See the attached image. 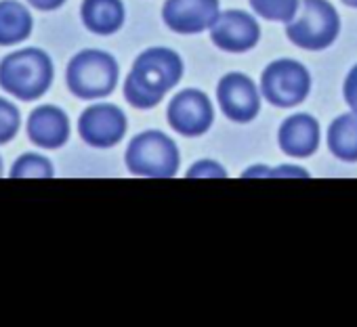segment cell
Listing matches in <instances>:
<instances>
[{
  "instance_id": "obj_7",
  "label": "cell",
  "mask_w": 357,
  "mask_h": 327,
  "mask_svg": "<svg viewBox=\"0 0 357 327\" xmlns=\"http://www.w3.org/2000/svg\"><path fill=\"white\" fill-rule=\"evenodd\" d=\"M166 120L170 128L183 136L204 134L215 120V109L211 99L198 88H185L170 99L166 109Z\"/></svg>"
},
{
  "instance_id": "obj_17",
  "label": "cell",
  "mask_w": 357,
  "mask_h": 327,
  "mask_svg": "<svg viewBox=\"0 0 357 327\" xmlns=\"http://www.w3.org/2000/svg\"><path fill=\"white\" fill-rule=\"evenodd\" d=\"M9 177L11 179H53L55 170L49 157L40 153H24L15 159Z\"/></svg>"
},
{
  "instance_id": "obj_22",
  "label": "cell",
  "mask_w": 357,
  "mask_h": 327,
  "mask_svg": "<svg viewBox=\"0 0 357 327\" xmlns=\"http://www.w3.org/2000/svg\"><path fill=\"white\" fill-rule=\"evenodd\" d=\"M263 175H288V177H305V179L309 177L307 170L288 168V166H284L282 170H273V173H269V170H265V168H250V170L244 173V177H263Z\"/></svg>"
},
{
  "instance_id": "obj_24",
  "label": "cell",
  "mask_w": 357,
  "mask_h": 327,
  "mask_svg": "<svg viewBox=\"0 0 357 327\" xmlns=\"http://www.w3.org/2000/svg\"><path fill=\"white\" fill-rule=\"evenodd\" d=\"M342 3H344L347 7H353V9H357V0H342Z\"/></svg>"
},
{
  "instance_id": "obj_19",
  "label": "cell",
  "mask_w": 357,
  "mask_h": 327,
  "mask_svg": "<svg viewBox=\"0 0 357 327\" xmlns=\"http://www.w3.org/2000/svg\"><path fill=\"white\" fill-rule=\"evenodd\" d=\"M20 124H22L20 109L11 101L0 99V145H5L15 138Z\"/></svg>"
},
{
  "instance_id": "obj_2",
  "label": "cell",
  "mask_w": 357,
  "mask_h": 327,
  "mask_svg": "<svg viewBox=\"0 0 357 327\" xmlns=\"http://www.w3.org/2000/svg\"><path fill=\"white\" fill-rule=\"evenodd\" d=\"M53 76V61L43 49H22L0 61V86L22 101L40 99Z\"/></svg>"
},
{
  "instance_id": "obj_6",
  "label": "cell",
  "mask_w": 357,
  "mask_h": 327,
  "mask_svg": "<svg viewBox=\"0 0 357 327\" xmlns=\"http://www.w3.org/2000/svg\"><path fill=\"white\" fill-rule=\"evenodd\" d=\"M311 76L307 67L294 59H278L269 63L261 76V93L275 107H294L307 99Z\"/></svg>"
},
{
  "instance_id": "obj_18",
  "label": "cell",
  "mask_w": 357,
  "mask_h": 327,
  "mask_svg": "<svg viewBox=\"0 0 357 327\" xmlns=\"http://www.w3.org/2000/svg\"><path fill=\"white\" fill-rule=\"evenodd\" d=\"M252 11L269 22H282L288 24L296 11H298V0H248Z\"/></svg>"
},
{
  "instance_id": "obj_16",
  "label": "cell",
  "mask_w": 357,
  "mask_h": 327,
  "mask_svg": "<svg viewBox=\"0 0 357 327\" xmlns=\"http://www.w3.org/2000/svg\"><path fill=\"white\" fill-rule=\"evenodd\" d=\"M328 147L342 161H357V113L338 115L328 128Z\"/></svg>"
},
{
  "instance_id": "obj_25",
  "label": "cell",
  "mask_w": 357,
  "mask_h": 327,
  "mask_svg": "<svg viewBox=\"0 0 357 327\" xmlns=\"http://www.w3.org/2000/svg\"><path fill=\"white\" fill-rule=\"evenodd\" d=\"M0 177H5V164H3V157H0Z\"/></svg>"
},
{
  "instance_id": "obj_11",
  "label": "cell",
  "mask_w": 357,
  "mask_h": 327,
  "mask_svg": "<svg viewBox=\"0 0 357 327\" xmlns=\"http://www.w3.org/2000/svg\"><path fill=\"white\" fill-rule=\"evenodd\" d=\"M219 17V0H166L162 19L170 32L200 34Z\"/></svg>"
},
{
  "instance_id": "obj_15",
  "label": "cell",
  "mask_w": 357,
  "mask_h": 327,
  "mask_svg": "<svg viewBox=\"0 0 357 327\" xmlns=\"http://www.w3.org/2000/svg\"><path fill=\"white\" fill-rule=\"evenodd\" d=\"M34 19L17 0H0V47H13L30 38Z\"/></svg>"
},
{
  "instance_id": "obj_5",
  "label": "cell",
  "mask_w": 357,
  "mask_h": 327,
  "mask_svg": "<svg viewBox=\"0 0 357 327\" xmlns=\"http://www.w3.org/2000/svg\"><path fill=\"white\" fill-rule=\"evenodd\" d=\"M126 168L137 177L147 179H170L178 170L176 143L160 130H145L137 134L124 155Z\"/></svg>"
},
{
  "instance_id": "obj_13",
  "label": "cell",
  "mask_w": 357,
  "mask_h": 327,
  "mask_svg": "<svg viewBox=\"0 0 357 327\" xmlns=\"http://www.w3.org/2000/svg\"><path fill=\"white\" fill-rule=\"evenodd\" d=\"M278 141L286 155L309 157L319 147V122L309 113H294L282 122Z\"/></svg>"
},
{
  "instance_id": "obj_1",
  "label": "cell",
  "mask_w": 357,
  "mask_h": 327,
  "mask_svg": "<svg viewBox=\"0 0 357 327\" xmlns=\"http://www.w3.org/2000/svg\"><path fill=\"white\" fill-rule=\"evenodd\" d=\"M183 78V59L172 49L153 47L143 51L124 80V99L137 109L155 107L164 95Z\"/></svg>"
},
{
  "instance_id": "obj_23",
  "label": "cell",
  "mask_w": 357,
  "mask_h": 327,
  "mask_svg": "<svg viewBox=\"0 0 357 327\" xmlns=\"http://www.w3.org/2000/svg\"><path fill=\"white\" fill-rule=\"evenodd\" d=\"M28 3L38 11H55L61 5H66V0H28Z\"/></svg>"
},
{
  "instance_id": "obj_12",
  "label": "cell",
  "mask_w": 357,
  "mask_h": 327,
  "mask_svg": "<svg viewBox=\"0 0 357 327\" xmlns=\"http://www.w3.org/2000/svg\"><path fill=\"white\" fill-rule=\"evenodd\" d=\"M28 138L43 149H59L70 138V120L61 107L40 105L28 118Z\"/></svg>"
},
{
  "instance_id": "obj_14",
  "label": "cell",
  "mask_w": 357,
  "mask_h": 327,
  "mask_svg": "<svg viewBox=\"0 0 357 327\" xmlns=\"http://www.w3.org/2000/svg\"><path fill=\"white\" fill-rule=\"evenodd\" d=\"M80 17L89 32L109 36L124 26V5L122 0H82Z\"/></svg>"
},
{
  "instance_id": "obj_21",
  "label": "cell",
  "mask_w": 357,
  "mask_h": 327,
  "mask_svg": "<svg viewBox=\"0 0 357 327\" xmlns=\"http://www.w3.org/2000/svg\"><path fill=\"white\" fill-rule=\"evenodd\" d=\"M342 95H344V101L351 107V111L357 113V65L349 72L344 86H342Z\"/></svg>"
},
{
  "instance_id": "obj_10",
  "label": "cell",
  "mask_w": 357,
  "mask_h": 327,
  "mask_svg": "<svg viewBox=\"0 0 357 327\" xmlns=\"http://www.w3.org/2000/svg\"><path fill=\"white\" fill-rule=\"evenodd\" d=\"M261 38V28L252 15L246 11L229 9L219 13L211 28V40L227 53H246L257 47Z\"/></svg>"
},
{
  "instance_id": "obj_9",
  "label": "cell",
  "mask_w": 357,
  "mask_h": 327,
  "mask_svg": "<svg viewBox=\"0 0 357 327\" xmlns=\"http://www.w3.org/2000/svg\"><path fill=\"white\" fill-rule=\"evenodd\" d=\"M217 101L221 111L231 120L246 124L261 111V95L255 82L240 72H231L221 78L217 86Z\"/></svg>"
},
{
  "instance_id": "obj_4",
  "label": "cell",
  "mask_w": 357,
  "mask_h": 327,
  "mask_svg": "<svg viewBox=\"0 0 357 327\" xmlns=\"http://www.w3.org/2000/svg\"><path fill=\"white\" fill-rule=\"evenodd\" d=\"M340 32V19L328 0H301L296 15L286 24V36L305 51L328 49Z\"/></svg>"
},
{
  "instance_id": "obj_20",
  "label": "cell",
  "mask_w": 357,
  "mask_h": 327,
  "mask_svg": "<svg viewBox=\"0 0 357 327\" xmlns=\"http://www.w3.org/2000/svg\"><path fill=\"white\" fill-rule=\"evenodd\" d=\"M190 179H204V177H213V179H225L227 177V170L221 166V164L213 161V159H200L196 161L194 166L188 170Z\"/></svg>"
},
{
  "instance_id": "obj_8",
  "label": "cell",
  "mask_w": 357,
  "mask_h": 327,
  "mask_svg": "<svg viewBox=\"0 0 357 327\" xmlns=\"http://www.w3.org/2000/svg\"><path fill=\"white\" fill-rule=\"evenodd\" d=\"M78 132L86 145L95 149H109L124 138L126 115L112 103L91 105L78 120Z\"/></svg>"
},
{
  "instance_id": "obj_3",
  "label": "cell",
  "mask_w": 357,
  "mask_h": 327,
  "mask_svg": "<svg viewBox=\"0 0 357 327\" xmlns=\"http://www.w3.org/2000/svg\"><path fill=\"white\" fill-rule=\"evenodd\" d=\"M118 63L109 53L86 49L68 63L66 82L74 97L91 101L112 95L118 84Z\"/></svg>"
}]
</instances>
